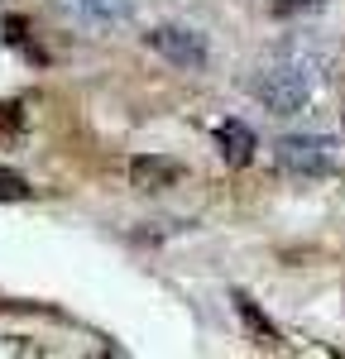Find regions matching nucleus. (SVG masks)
<instances>
[{
    "label": "nucleus",
    "mask_w": 345,
    "mask_h": 359,
    "mask_svg": "<svg viewBox=\"0 0 345 359\" xmlns=\"http://www.w3.org/2000/svg\"><path fill=\"white\" fill-rule=\"evenodd\" d=\"M316 82H321L316 57H312V53H297V48H288V53H273L264 67H259L255 96L264 101V111H273V115H297V111H302V106L316 96Z\"/></svg>",
    "instance_id": "f257e3e1"
},
{
    "label": "nucleus",
    "mask_w": 345,
    "mask_h": 359,
    "mask_svg": "<svg viewBox=\"0 0 345 359\" xmlns=\"http://www.w3.org/2000/svg\"><path fill=\"white\" fill-rule=\"evenodd\" d=\"M273 163L288 177H326L341 163V144L331 135H283L273 144Z\"/></svg>",
    "instance_id": "f03ea898"
},
{
    "label": "nucleus",
    "mask_w": 345,
    "mask_h": 359,
    "mask_svg": "<svg viewBox=\"0 0 345 359\" xmlns=\"http://www.w3.org/2000/svg\"><path fill=\"white\" fill-rule=\"evenodd\" d=\"M144 43L154 48V53H163L172 67H187V72H201L206 67V43H201V34L182 25H158L144 34Z\"/></svg>",
    "instance_id": "7ed1b4c3"
},
{
    "label": "nucleus",
    "mask_w": 345,
    "mask_h": 359,
    "mask_svg": "<svg viewBox=\"0 0 345 359\" xmlns=\"http://www.w3.org/2000/svg\"><path fill=\"white\" fill-rule=\"evenodd\" d=\"M216 149H221V158L230 168H245L255 158V130L250 125H240V120H226V125H216Z\"/></svg>",
    "instance_id": "20e7f679"
},
{
    "label": "nucleus",
    "mask_w": 345,
    "mask_h": 359,
    "mask_svg": "<svg viewBox=\"0 0 345 359\" xmlns=\"http://www.w3.org/2000/svg\"><path fill=\"white\" fill-rule=\"evenodd\" d=\"M130 172H135V187H144V192H158V187L177 182V163H163V158H140Z\"/></svg>",
    "instance_id": "39448f33"
},
{
    "label": "nucleus",
    "mask_w": 345,
    "mask_h": 359,
    "mask_svg": "<svg viewBox=\"0 0 345 359\" xmlns=\"http://www.w3.org/2000/svg\"><path fill=\"white\" fill-rule=\"evenodd\" d=\"M77 5H82L96 25H120V20H130V0H77Z\"/></svg>",
    "instance_id": "423d86ee"
},
{
    "label": "nucleus",
    "mask_w": 345,
    "mask_h": 359,
    "mask_svg": "<svg viewBox=\"0 0 345 359\" xmlns=\"http://www.w3.org/2000/svg\"><path fill=\"white\" fill-rule=\"evenodd\" d=\"M25 196H29L25 177H20V172H5V168H0V201H25Z\"/></svg>",
    "instance_id": "0eeeda50"
}]
</instances>
